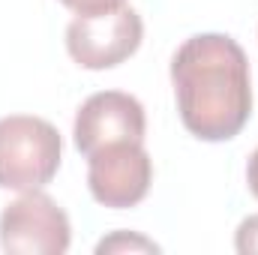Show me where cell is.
Here are the masks:
<instances>
[{
	"label": "cell",
	"mask_w": 258,
	"mask_h": 255,
	"mask_svg": "<svg viewBox=\"0 0 258 255\" xmlns=\"http://www.w3.org/2000/svg\"><path fill=\"white\" fill-rule=\"evenodd\" d=\"M144 132H147L144 105L123 90H102L84 99L72 126L75 147L84 156L120 141L144 144Z\"/></svg>",
	"instance_id": "6"
},
{
	"label": "cell",
	"mask_w": 258,
	"mask_h": 255,
	"mask_svg": "<svg viewBox=\"0 0 258 255\" xmlns=\"http://www.w3.org/2000/svg\"><path fill=\"white\" fill-rule=\"evenodd\" d=\"M171 84L183 126L201 141H228L249 123L252 78L246 51L225 33L189 36L174 60Z\"/></svg>",
	"instance_id": "1"
},
{
	"label": "cell",
	"mask_w": 258,
	"mask_h": 255,
	"mask_svg": "<svg viewBox=\"0 0 258 255\" xmlns=\"http://www.w3.org/2000/svg\"><path fill=\"white\" fill-rule=\"evenodd\" d=\"M234 249L240 255H255L258 252V213L246 216L240 225H237V234H234Z\"/></svg>",
	"instance_id": "8"
},
{
	"label": "cell",
	"mask_w": 258,
	"mask_h": 255,
	"mask_svg": "<svg viewBox=\"0 0 258 255\" xmlns=\"http://www.w3.org/2000/svg\"><path fill=\"white\" fill-rule=\"evenodd\" d=\"M144 39L141 15L126 6L78 12L66 27V51L84 69H114L129 60Z\"/></svg>",
	"instance_id": "3"
},
{
	"label": "cell",
	"mask_w": 258,
	"mask_h": 255,
	"mask_svg": "<svg viewBox=\"0 0 258 255\" xmlns=\"http://www.w3.org/2000/svg\"><path fill=\"white\" fill-rule=\"evenodd\" d=\"M105 252H159V246L141 234H129V231H114L111 237L99 240L96 246V255H105Z\"/></svg>",
	"instance_id": "7"
},
{
	"label": "cell",
	"mask_w": 258,
	"mask_h": 255,
	"mask_svg": "<svg viewBox=\"0 0 258 255\" xmlns=\"http://www.w3.org/2000/svg\"><path fill=\"white\" fill-rule=\"evenodd\" d=\"M63 156L60 132L42 117H0V189L33 192L54 180Z\"/></svg>",
	"instance_id": "2"
},
{
	"label": "cell",
	"mask_w": 258,
	"mask_h": 255,
	"mask_svg": "<svg viewBox=\"0 0 258 255\" xmlns=\"http://www.w3.org/2000/svg\"><path fill=\"white\" fill-rule=\"evenodd\" d=\"M153 183V159L144 144L120 141L87 156L90 195L111 210H126L144 201Z\"/></svg>",
	"instance_id": "5"
},
{
	"label": "cell",
	"mask_w": 258,
	"mask_h": 255,
	"mask_svg": "<svg viewBox=\"0 0 258 255\" xmlns=\"http://www.w3.org/2000/svg\"><path fill=\"white\" fill-rule=\"evenodd\" d=\"M63 6H69L72 12H96V9H108V6H117L123 0H60Z\"/></svg>",
	"instance_id": "9"
},
{
	"label": "cell",
	"mask_w": 258,
	"mask_h": 255,
	"mask_svg": "<svg viewBox=\"0 0 258 255\" xmlns=\"http://www.w3.org/2000/svg\"><path fill=\"white\" fill-rule=\"evenodd\" d=\"M246 183H249V192L258 198V147L249 156V165H246Z\"/></svg>",
	"instance_id": "10"
},
{
	"label": "cell",
	"mask_w": 258,
	"mask_h": 255,
	"mask_svg": "<svg viewBox=\"0 0 258 255\" xmlns=\"http://www.w3.org/2000/svg\"><path fill=\"white\" fill-rule=\"evenodd\" d=\"M72 243L66 210L42 189L21 192L0 213V246L15 255H63Z\"/></svg>",
	"instance_id": "4"
}]
</instances>
